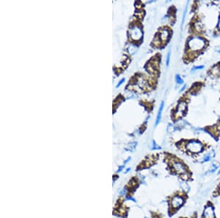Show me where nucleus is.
I'll return each instance as SVG.
<instances>
[{
    "label": "nucleus",
    "instance_id": "nucleus-2",
    "mask_svg": "<svg viewBox=\"0 0 220 218\" xmlns=\"http://www.w3.org/2000/svg\"><path fill=\"white\" fill-rule=\"evenodd\" d=\"M189 198L188 192L185 189H178L175 191L167 198V206H168V215L172 217L176 215L180 209H181L187 202Z\"/></svg>",
    "mask_w": 220,
    "mask_h": 218
},
{
    "label": "nucleus",
    "instance_id": "nucleus-4",
    "mask_svg": "<svg viewBox=\"0 0 220 218\" xmlns=\"http://www.w3.org/2000/svg\"><path fill=\"white\" fill-rule=\"evenodd\" d=\"M201 218H217L215 213V206L213 202L208 200L205 204Z\"/></svg>",
    "mask_w": 220,
    "mask_h": 218
},
{
    "label": "nucleus",
    "instance_id": "nucleus-11",
    "mask_svg": "<svg viewBox=\"0 0 220 218\" xmlns=\"http://www.w3.org/2000/svg\"><path fill=\"white\" fill-rule=\"evenodd\" d=\"M218 27H219V28H220V17H219V24H218Z\"/></svg>",
    "mask_w": 220,
    "mask_h": 218
},
{
    "label": "nucleus",
    "instance_id": "nucleus-1",
    "mask_svg": "<svg viewBox=\"0 0 220 218\" xmlns=\"http://www.w3.org/2000/svg\"><path fill=\"white\" fill-rule=\"evenodd\" d=\"M168 170L172 176H175L184 182H191L194 180L193 173L187 165L183 162L181 159L171 156L168 161Z\"/></svg>",
    "mask_w": 220,
    "mask_h": 218
},
{
    "label": "nucleus",
    "instance_id": "nucleus-7",
    "mask_svg": "<svg viewBox=\"0 0 220 218\" xmlns=\"http://www.w3.org/2000/svg\"><path fill=\"white\" fill-rule=\"evenodd\" d=\"M164 108V102H162V104H161V107L160 108H159V113H158V115H157V119H156V123H155V124H158L159 122V121H160V118H161V115H162V110H163Z\"/></svg>",
    "mask_w": 220,
    "mask_h": 218
},
{
    "label": "nucleus",
    "instance_id": "nucleus-6",
    "mask_svg": "<svg viewBox=\"0 0 220 218\" xmlns=\"http://www.w3.org/2000/svg\"><path fill=\"white\" fill-rule=\"evenodd\" d=\"M219 196H220V182L217 186V187L215 188L214 192H212V197L213 198H217Z\"/></svg>",
    "mask_w": 220,
    "mask_h": 218
},
{
    "label": "nucleus",
    "instance_id": "nucleus-9",
    "mask_svg": "<svg viewBox=\"0 0 220 218\" xmlns=\"http://www.w3.org/2000/svg\"><path fill=\"white\" fill-rule=\"evenodd\" d=\"M170 53L169 52L168 55H167V65H169V62H170Z\"/></svg>",
    "mask_w": 220,
    "mask_h": 218
},
{
    "label": "nucleus",
    "instance_id": "nucleus-8",
    "mask_svg": "<svg viewBox=\"0 0 220 218\" xmlns=\"http://www.w3.org/2000/svg\"><path fill=\"white\" fill-rule=\"evenodd\" d=\"M198 212H195L191 217H180L178 218H198Z\"/></svg>",
    "mask_w": 220,
    "mask_h": 218
},
{
    "label": "nucleus",
    "instance_id": "nucleus-5",
    "mask_svg": "<svg viewBox=\"0 0 220 218\" xmlns=\"http://www.w3.org/2000/svg\"><path fill=\"white\" fill-rule=\"evenodd\" d=\"M190 46L192 49L198 50L204 46V42L200 37H192L189 41Z\"/></svg>",
    "mask_w": 220,
    "mask_h": 218
},
{
    "label": "nucleus",
    "instance_id": "nucleus-3",
    "mask_svg": "<svg viewBox=\"0 0 220 218\" xmlns=\"http://www.w3.org/2000/svg\"><path fill=\"white\" fill-rule=\"evenodd\" d=\"M189 154H198L203 151V146L199 141H189L184 145V149H182Z\"/></svg>",
    "mask_w": 220,
    "mask_h": 218
},
{
    "label": "nucleus",
    "instance_id": "nucleus-10",
    "mask_svg": "<svg viewBox=\"0 0 220 218\" xmlns=\"http://www.w3.org/2000/svg\"><path fill=\"white\" fill-rule=\"evenodd\" d=\"M123 81H124V79H122V80H121V82H120V83H119V84H117V87H118V86H119V85H120V84H122V83H123Z\"/></svg>",
    "mask_w": 220,
    "mask_h": 218
}]
</instances>
